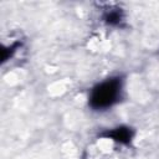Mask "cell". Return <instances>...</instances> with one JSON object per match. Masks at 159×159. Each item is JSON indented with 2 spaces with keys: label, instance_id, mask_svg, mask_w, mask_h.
Masks as SVG:
<instances>
[{
  "label": "cell",
  "instance_id": "obj_1",
  "mask_svg": "<svg viewBox=\"0 0 159 159\" xmlns=\"http://www.w3.org/2000/svg\"><path fill=\"white\" fill-rule=\"evenodd\" d=\"M123 96V77L112 76L96 83L88 94V106L93 111H106L116 106Z\"/></svg>",
  "mask_w": 159,
  "mask_h": 159
},
{
  "label": "cell",
  "instance_id": "obj_2",
  "mask_svg": "<svg viewBox=\"0 0 159 159\" xmlns=\"http://www.w3.org/2000/svg\"><path fill=\"white\" fill-rule=\"evenodd\" d=\"M134 129L132 127L128 125H118L116 128H111V129H106L104 132H102L99 134V137L106 138V139H111L118 144L122 145H129L134 138Z\"/></svg>",
  "mask_w": 159,
  "mask_h": 159
},
{
  "label": "cell",
  "instance_id": "obj_3",
  "mask_svg": "<svg viewBox=\"0 0 159 159\" xmlns=\"http://www.w3.org/2000/svg\"><path fill=\"white\" fill-rule=\"evenodd\" d=\"M102 20L108 26H120L124 21V12L119 7H109L103 12Z\"/></svg>",
  "mask_w": 159,
  "mask_h": 159
}]
</instances>
